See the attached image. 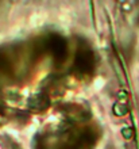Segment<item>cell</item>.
Listing matches in <instances>:
<instances>
[{
	"label": "cell",
	"instance_id": "cell-1",
	"mask_svg": "<svg viewBox=\"0 0 139 149\" xmlns=\"http://www.w3.org/2000/svg\"><path fill=\"white\" fill-rule=\"evenodd\" d=\"M92 65V56L89 52H80L77 56V67L80 71H88Z\"/></svg>",
	"mask_w": 139,
	"mask_h": 149
}]
</instances>
